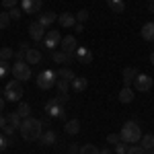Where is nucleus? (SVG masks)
Listing matches in <instances>:
<instances>
[{
    "label": "nucleus",
    "instance_id": "19",
    "mask_svg": "<svg viewBox=\"0 0 154 154\" xmlns=\"http://www.w3.org/2000/svg\"><path fill=\"white\" fill-rule=\"evenodd\" d=\"M54 21H56V12H41V14H39V21H37V23L41 25L43 29H49Z\"/></svg>",
    "mask_w": 154,
    "mask_h": 154
},
{
    "label": "nucleus",
    "instance_id": "35",
    "mask_svg": "<svg viewBox=\"0 0 154 154\" xmlns=\"http://www.w3.org/2000/svg\"><path fill=\"white\" fill-rule=\"evenodd\" d=\"M128 150H130V146H128L125 142L115 144V154H128Z\"/></svg>",
    "mask_w": 154,
    "mask_h": 154
},
{
    "label": "nucleus",
    "instance_id": "48",
    "mask_svg": "<svg viewBox=\"0 0 154 154\" xmlns=\"http://www.w3.org/2000/svg\"><path fill=\"white\" fill-rule=\"evenodd\" d=\"M101 154H113V152H111L109 148H103V150H101Z\"/></svg>",
    "mask_w": 154,
    "mask_h": 154
},
{
    "label": "nucleus",
    "instance_id": "31",
    "mask_svg": "<svg viewBox=\"0 0 154 154\" xmlns=\"http://www.w3.org/2000/svg\"><path fill=\"white\" fill-rule=\"evenodd\" d=\"M8 74H12V68L8 66V62H2L0 60V78H6Z\"/></svg>",
    "mask_w": 154,
    "mask_h": 154
},
{
    "label": "nucleus",
    "instance_id": "6",
    "mask_svg": "<svg viewBox=\"0 0 154 154\" xmlns=\"http://www.w3.org/2000/svg\"><path fill=\"white\" fill-rule=\"evenodd\" d=\"M60 43H62V35H60L58 29H49L48 33H45V37H43V45L49 49V51H56V48H58Z\"/></svg>",
    "mask_w": 154,
    "mask_h": 154
},
{
    "label": "nucleus",
    "instance_id": "32",
    "mask_svg": "<svg viewBox=\"0 0 154 154\" xmlns=\"http://www.w3.org/2000/svg\"><path fill=\"white\" fill-rule=\"evenodd\" d=\"M11 58H14V51H12L11 48H2L0 49V60H2V62H8Z\"/></svg>",
    "mask_w": 154,
    "mask_h": 154
},
{
    "label": "nucleus",
    "instance_id": "52",
    "mask_svg": "<svg viewBox=\"0 0 154 154\" xmlns=\"http://www.w3.org/2000/svg\"><path fill=\"white\" fill-rule=\"evenodd\" d=\"M68 154H72V152H68Z\"/></svg>",
    "mask_w": 154,
    "mask_h": 154
},
{
    "label": "nucleus",
    "instance_id": "45",
    "mask_svg": "<svg viewBox=\"0 0 154 154\" xmlns=\"http://www.w3.org/2000/svg\"><path fill=\"white\" fill-rule=\"evenodd\" d=\"M74 31H76V33H82V31H84V25L82 23H76V25H74Z\"/></svg>",
    "mask_w": 154,
    "mask_h": 154
},
{
    "label": "nucleus",
    "instance_id": "36",
    "mask_svg": "<svg viewBox=\"0 0 154 154\" xmlns=\"http://www.w3.org/2000/svg\"><path fill=\"white\" fill-rule=\"evenodd\" d=\"M128 154H148V150H144L142 146H130V150H128Z\"/></svg>",
    "mask_w": 154,
    "mask_h": 154
},
{
    "label": "nucleus",
    "instance_id": "5",
    "mask_svg": "<svg viewBox=\"0 0 154 154\" xmlns=\"http://www.w3.org/2000/svg\"><path fill=\"white\" fill-rule=\"evenodd\" d=\"M12 76L21 82H27L31 78V66L27 62H14L12 64Z\"/></svg>",
    "mask_w": 154,
    "mask_h": 154
},
{
    "label": "nucleus",
    "instance_id": "9",
    "mask_svg": "<svg viewBox=\"0 0 154 154\" xmlns=\"http://www.w3.org/2000/svg\"><path fill=\"white\" fill-rule=\"evenodd\" d=\"M60 48H62V51H66V54L74 56V51L78 49V41H76V37H74V35H66V37H62Z\"/></svg>",
    "mask_w": 154,
    "mask_h": 154
},
{
    "label": "nucleus",
    "instance_id": "46",
    "mask_svg": "<svg viewBox=\"0 0 154 154\" xmlns=\"http://www.w3.org/2000/svg\"><path fill=\"white\" fill-rule=\"evenodd\" d=\"M4 111V97H0V113Z\"/></svg>",
    "mask_w": 154,
    "mask_h": 154
},
{
    "label": "nucleus",
    "instance_id": "28",
    "mask_svg": "<svg viewBox=\"0 0 154 154\" xmlns=\"http://www.w3.org/2000/svg\"><path fill=\"white\" fill-rule=\"evenodd\" d=\"M17 111H19V115H21L23 119H27L29 115H31V105H29V103H25V101H21V105H19Z\"/></svg>",
    "mask_w": 154,
    "mask_h": 154
},
{
    "label": "nucleus",
    "instance_id": "42",
    "mask_svg": "<svg viewBox=\"0 0 154 154\" xmlns=\"http://www.w3.org/2000/svg\"><path fill=\"white\" fill-rule=\"evenodd\" d=\"M8 144H6V136H4V131L0 130V150H4Z\"/></svg>",
    "mask_w": 154,
    "mask_h": 154
},
{
    "label": "nucleus",
    "instance_id": "8",
    "mask_svg": "<svg viewBox=\"0 0 154 154\" xmlns=\"http://www.w3.org/2000/svg\"><path fill=\"white\" fill-rule=\"evenodd\" d=\"M45 111H48L49 117H58V119H66V111H64V107L58 105L54 99L45 103Z\"/></svg>",
    "mask_w": 154,
    "mask_h": 154
},
{
    "label": "nucleus",
    "instance_id": "40",
    "mask_svg": "<svg viewBox=\"0 0 154 154\" xmlns=\"http://www.w3.org/2000/svg\"><path fill=\"white\" fill-rule=\"evenodd\" d=\"M19 130V128H17V125H11V123H6V128H4V136H8V138H12V136H14V131Z\"/></svg>",
    "mask_w": 154,
    "mask_h": 154
},
{
    "label": "nucleus",
    "instance_id": "15",
    "mask_svg": "<svg viewBox=\"0 0 154 154\" xmlns=\"http://www.w3.org/2000/svg\"><path fill=\"white\" fill-rule=\"evenodd\" d=\"M56 140H58V136H56V131H51V130H45L41 136H39V140L37 142L41 144V146H54L56 144Z\"/></svg>",
    "mask_w": 154,
    "mask_h": 154
},
{
    "label": "nucleus",
    "instance_id": "38",
    "mask_svg": "<svg viewBox=\"0 0 154 154\" xmlns=\"http://www.w3.org/2000/svg\"><path fill=\"white\" fill-rule=\"evenodd\" d=\"M86 19H88V11H86V8H82V11L76 12V21H78V23H84Z\"/></svg>",
    "mask_w": 154,
    "mask_h": 154
},
{
    "label": "nucleus",
    "instance_id": "26",
    "mask_svg": "<svg viewBox=\"0 0 154 154\" xmlns=\"http://www.w3.org/2000/svg\"><path fill=\"white\" fill-rule=\"evenodd\" d=\"M140 146H142L144 150H154V136L152 134H146V136H142V140H140Z\"/></svg>",
    "mask_w": 154,
    "mask_h": 154
},
{
    "label": "nucleus",
    "instance_id": "25",
    "mask_svg": "<svg viewBox=\"0 0 154 154\" xmlns=\"http://www.w3.org/2000/svg\"><path fill=\"white\" fill-rule=\"evenodd\" d=\"M29 48H31V45L23 41V43L19 45V49L14 51V60H17V62H25V56H27V51H29Z\"/></svg>",
    "mask_w": 154,
    "mask_h": 154
},
{
    "label": "nucleus",
    "instance_id": "37",
    "mask_svg": "<svg viewBox=\"0 0 154 154\" xmlns=\"http://www.w3.org/2000/svg\"><path fill=\"white\" fill-rule=\"evenodd\" d=\"M121 142V136H119V134H109V136H107V144H113V146H115V144H119Z\"/></svg>",
    "mask_w": 154,
    "mask_h": 154
},
{
    "label": "nucleus",
    "instance_id": "2",
    "mask_svg": "<svg viewBox=\"0 0 154 154\" xmlns=\"http://www.w3.org/2000/svg\"><path fill=\"white\" fill-rule=\"evenodd\" d=\"M121 142L125 144H138L140 140H142V128L138 125V121H134V119H130V121H125L123 125H121Z\"/></svg>",
    "mask_w": 154,
    "mask_h": 154
},
{
    "label": "nucleus",
    "instance_id": "10",
    "mask_svg": "<svg viewBox=\"0 0 154 154\" xmlns=\"http://www.w3.org/2000/svg\"><path fill=\"white\" fill-rule=\"evenodd\" d=\"M74 62H80V64H91L93 62V51L88 48H78L74 51Z\"/></svg>",
    "mask_w": 154,
    "mask_h": 154
},
{
    "label": "nucleus",
    "instance_id": "27",
    "mask_svg": "<svg viewBox=\"0 0 154 154\" xmlns=\"http://www.w3.org/2000/svg\"><path fill=\"white\" fill-rule=\"evenodd\" d=\"M6 121L11 123V125H17V128H21V123H23V117L19 115V111H12L6 115Z\"/></svg>",
    "mask_w": 154,
    "mask_h": 154
},
{
    "label": "nucleus",
    "instance_id": "14",
    "mask_svg": "<svg viewBox=\"0 0 154 154\" xmlns=\"http://www.w3.org/2000/svg\"><path fill=\"white\" fill-rule=\"evenodd\" d=\"M58 23L62 25V27H66V29H74V25L78 23V21H76V14H72V12H62V14H60L58 17Z\"/></svg>",
    "mask_w": 154,
    "mask_h": 154
},
{
    "label": "nucleus",
    "instance_id": "11",
    "mask_svg": "<svg viewBox=\"0 0 154 154\" xmlns=\"http://www.w3.org/2000/svg\"><path fill=\"white\" fill-rule=\"evenodd\" d=\"M41 4H43V0H23L21 2V8L27 14H35V12H39Z\"/></svg>",
    "mask_w": 154,
    "mask_h": 154
},
{
    "label": "nucleus",
    "instance_id": "1",
    "mask_svg": "<svg viewBox=\"0 0 154 154\" xmlns=\"http://www.w3.org/2000/svg\"><path fill=\"white\" fill-rule=\"evenodd\" d=\"M41 125H43L41 119L27 117V119H23V123H21L19 131H21L23 140H27V142H35V140H39V136L43 134V128H41Z\"/></svg>",
    "mask_w": 154,
    "mask_h": 154
},
{
    "label": "nucleus",
    "instance_id": "49",
    "mask_svg": "<svg viewBox=\"0 0 154 154\" xmlns=\"http://www.w3.org/2000/svg\"><path fill=\"white\" fill-rule=\"evenodd\" d=\"M150 62H152V66H154V51L150 54Z\"/></svg>",
    "mask_w": 154,
    "mask_h": 154
},
{
    "label": "nucleus",
    "instance_id": "51",
    "mask_svg": "<svg viewBox=\"0 0 154 154\" xmlns=\"http://www.w3.org/2000/svg\"><path fill=\"white\" fill-rule=\"evenodd\" d=\"M148 2H154V0H148Z\"/></svg>",
    "mask_w": 154,
    "mask_h": 154
},
{
    "label": "nucleus",
    "instance_id": "34",
    "mask_svg": "<svg viewBox=\"0 0 154 154\" xmlns=\"http://www.w3.org/2000/svg\"><path fill=\"white\" fill-rule=\"evenodd\" d=\"M56 86H58V93H68L70 82L68 80H56Z\"/></svg>",
    "mask_w": 154,
    "mask_h": 154
},
{
    "label": "nucleus",
    "instance_id": "30",
    "mask_svg": "<svg viewBox=\"0 0 154 154\" xmlns=\"http://www.w3.org/2000/svg\"><path fill=\"white\" fill-rule=\"evenodd\" d=\"M11 14H8V11L6 12H0V29H8V25H11Z\"/></svg>",
    "mask_w": 154,
    "mask_h": 154
},
{
    "label": "nucleus",
    "instance_id": "44",
    "mask_svg": "<svg viewBox=\"0 0 154 154\" xmlns=\"http://www.w3.org/2000/svg\"><path fill=\"white\" fill-rule=\"evenodd\" d=\"M6 123H8V121H6V117L0 113V130H4V128H6Z\"/></svg>",
    "mask_w": 154,
    "mask_h": 154
},
{
    "label": "nucleus",
    "instance_id": "50",
    "mask_svg": "<svg viewBox=\"0 0 154 154\" xmlns=\"http://www.w3.org/2000/svg\"><path fill=\"white\" fill-rule=\"evenodd\" d=\"M148 154H154V150H150V152H148Z\"/></svg>",
    "mask_w": 154,
    "mask_h": 154
},
{
    "label": "nucleus",
    "instance_id": "17",
    "mask_svg": "<svg viewBox=\"0 0 154 154\" xmlns=\"http://www.w3.org/2000/svg\"><path fill=\"white\" fill-rule=\"evenodd\" d=\"M41 60H43V54H41L39 49H35V48H29L27 56H25V62H27V64H39Z\"/></svg>",
    "mask_w": 154,
    "mask_h": 154
},
{
    "label": "nucleus",
    "instance_id": "39",
    "mask_svg": "<svg viewBox=\"0 0 154 154\" xmlns=\"http://www.w3.org/2000/svg\"><path fill=\"white\" fill-rule=\"evenodd\" d=\"M54 101H56L58 105H64V103L68 101V93H58V95L54 97Z\"/></svg>",
    "mask_w": 154,
    "mask_h": 154
},
{
    "label": "nucleus",
    "instance_id": "7",
    "mask_svg": "<svg viewBox=\"0 0 154 154\" xmlns=\"http://www.w3.org/2000/svg\"><path fill=\"white\" fill-rule=\"evenodd\" d=\"M134 86H136V91H140V93H148V91L152 88V78H150L148 74H138L136 80H134Z\"/></svg>",
    "mask_w": 154,
    "mask_h": 154
},
{
    "label": "nucleus",
    "instance_id": "41",
    "mask_svg": "<svg viewBox=\"0 0 154 154\" xmlns=\"http://www.w3.org/2000/svg\"><path fill=\"white\" fill-rule=\"evenodd\" d=\"M2 4H4V8L11 11V8H14V6L19 4V0H2Z\"/></svg>",
    "mask_w": 154,
    "mask_h": 154
},
{
    "label": "nucleus",
    "instance_id": "20",
    "mask_svg": "<svg viewBox=\"0 0 154 154\" xmlns=\"http://www.w3.org/2000/svg\"><path fill=\"white\" fill-rule=\"evenodd\" d=\"M119 101L123 103V105H128L134 101V88L131 86H123L121 91H119Z\"/></svg>",
    "mask_w": 154,
    "mask_h": 154
},
{
    "label": "nucleus",
    "instance_id": "22",
    "mask_svg": "<svg viewBox=\"0 0 154 154\" xmlns=\"http://www.w3.org/2000/svg\"><path fill=\"white\" fill-rule=\"evenodd\" d=\"M64 130H66V134H70V136H76V134L80 131V121H78V119H70V121H66Z\"/></svg>",
    "mask_w": 154,
    "mask_h": 154
},
{
    "label": "nucleus",
    "instance_id": "12",
    "mask_svg": "<svg viewBox=\"0 0 154 154\" xmlns=\"http://www.w3.org/2000/svg\"><path fill=\"white\" fill-rule=\"evenodd\" d=\"M29 35H31V39H33V41H37V43H39V41H43V37H45V29H43V27L35 21V23L29 25Z\"/></svg>",
    "mask_w": 154,
    "mask_h": 154
},
{
    "label": "nucleus",
    "instance_id": "3",
    "mask_svg": "<svg viewBox=\"0 0 154 154\" xmlns=\"http://www.w3.org/2000/svg\"><path fill=\"white\" fill-rule=\"evenodd\" d=\"M4 95H6V101H21L23 99V82L12 78L6 82V88H4Z\"/></svg>",
    "mask_w": 154,
    "mask_h": 154
},
{
    "label": "nucleus",
    "instance_id": "21",
    "mask_svg": "<svg viewBox=\"0 0 154 154\" xmlns=\"http://www.w3.org/2000/svg\"><path fill=\"white\" fill-rule=\"evenodd\" d=\"M70 86H72V91H74V93H82L84 88L88 86V80H86L84 76H76V78L72 80Z\"/></svg>",
    "mask_w": 154,
    "mask_h": 154
},
{
    "label": "nucleus",
    "instance_id": "13",
    "mask_svg": "<svg viewBox=\"0 0 154 154\" xmlns=\"http://www.w3.org/2000/svg\"><path fill=\"white\" fill-rule=\"evenodd\" d=\"M74 56L70 54H66V51H62V49H56V51H51V62H56V64H64V66H68L72 62Z\"/></svg>",
    "mask_w": 154,
    "mask_h": 154
},
{
    "label": "nucleus",
    "instance_id": "23",
    "mask_svg": "<svg viewBox=\"0 0 154 154\" xmlns=\"http://www.w3.org/2000/svg\"><path fill=\"white\" fill-rule=\"evenodd\" d=\"M140 33H142V37L146 41H154V23H146Z\"/></svg>",
    "mask_w": 154,
    "mask_h": 154
},
{
    "label": "nucleus",
    "instance_id": "29",
    "mask_svg": "<svg viewBox=\"0 0 154 154\" xmlns=\"http://www.w3.org/2000/svg\"><path fill=\"white\" fill-rule=\"evenodd\" d=\"M78 154H101V150H99L97 146H93V144H84Z\"/></svg>",
    "mask_w": 154,
    "mask_h": 154
},
{
    "label": "nucleus",
    "instance_id": "47",
    "mask_svg": "<svg viewBox=\"0 0 154 154\" xmlns=\"http://www.w3.org/2000/svg\"><path fill=\"white\" fill-rule=\"evenodd\" d=\"M148 12H154V2H150V4H148Z\"/></svg>",
    "mask_w": 154,
    "mask_h": 154
},
{
    "label": "nucleus",
    "instance_id": "4",
    "mask_svg": "<svg viewBox=\"0 0 154 154\" xmlns=\"http://www.w3.org/2000/svg\"><path fill=\"white\" fill-rule=\"evenodd\" d=\"M56 72L54 70H43L39 72V76H37V86L41 88V91H49V88H54L56 86Z\"/></svg>",
    "mask_w": 154,
    "mask_h": 154
},
{
    "label": "nucleus",
    "instance_id": "16",
    "mask_svg": "<svg viewBox=\"0 0 154 154\" xmlns=\"http://www.w3.org/2000/svg\"><path fill=\"white\" fill-rule=\"evenodd\" d=\"M136 76H138V70L131 68V66L123 68V72H121V78H123V84H125V86H131L134 80H136Z\"/></svg>",
    "mask_w": 154,
    "mask_h": 154
},
{
    "label": "nucleus",
    "instance_id": "24",
    "mask_svg": "<svg viewBox=\"0 0 154 154\" xmlns=\"http://www.w3.org/2000/svg\"><path fill=\"white\" fill-rule=\"evenodd\" d=\"M107 6L111 8V12H123L125 11V2L123 0H107Z\"/></svg>",
    "mask_w": 154,
    "mask_h": 154
},
{
    "label": "nucleus",
    "instance_id": "43",
    "mask_svg": "<svg viewBox=\"0 0 154 154\" xmlns=\"http://www.w3.org/2000/svg\"><path fill=\"white\" fill-rule=\"evenodd\" d=\"M68 152H72V154H78V152H80V148H78L76 144H70V148H68Z\"/></svg>",
    "mask_w": 154,
    "mask_h": 154
},
{
    "label": "nucleus",
    "instance_id": "18",
    "mask_svg": "<svg viewBox=\"0 0 154 154\" xmlns=\"http://www.w3.org/2000/svg\"><path fill=\"white\" fill-rule=\"evenodd\" d=\"M56 78H58V80H68V82L72 84V80L76 78V74H74L70 68H66V66H64V68L56 70Z\"/></svg>",
    "mask_w": 154,
    "mask_h": 154
},
{
    "label": "nucleus",
    "instance_id": "33",
    "mask_svg": "<svg viewBox=\"0 0 154 154\" xmlns=\"http://www.w3.org/2000/svg\"><path fill=\"white\" fill-rule=\"evenodd\" d=\"M8 14H11V19H12V21H19V19L23 17V8L14 6V8H11V11H8Z\"/></svg>",
    "mask_w": 154,
    "mask_h": 154
}]
</instances>
